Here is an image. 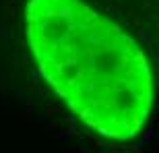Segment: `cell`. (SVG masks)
Segmentation results:
<instances>
[{
	"label": "cell",
	"mask_w": 159,
	"mask_h": 153,
	"mask_svg": "<svg viewBox=\"0 0 159 153\" xmlns=\"http://www.w3.org/2000/svg\"><path fill=\"white\" fill-rule=\"evenodd\" d=\"M25 35L41 75L91 130L114 141L141 132L153 79L124 27L83 0H29Z\"/></svg>",
	"instance_id": "obj_1"
}]
</instances>
